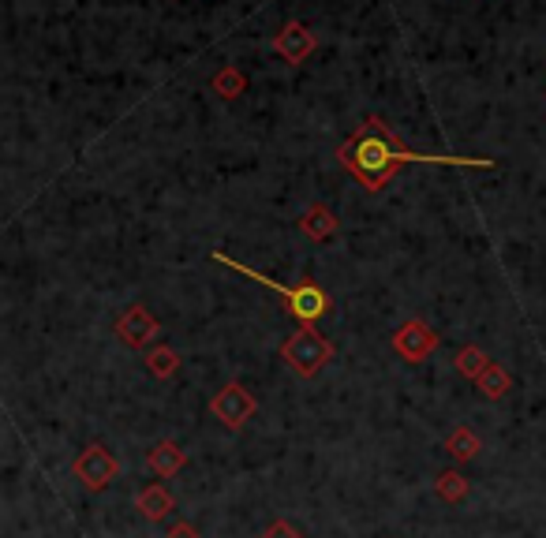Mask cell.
I'll return each instance as SVG.
<instances>
[{"mask_svg": "<svg viewBox=\"0 0 546 538\" xmlns=\"http://www.w3.org/2000/svg\"><path fill=\"white\" fill-rule=\"evenodd\" d=\"M146 464H150V471L154 475H161V479H169V475H176V471L187 464V453L176 445V441H158L154 449H150V456H146Z\"/></svg>", "mask_w": 546, "mask_h": 538, "instance_id": "obj_10", "label": "cell"}, {"mask_svg": "<svg viewBox=\"0 0 546 538\" xmlns=\"http://www.w3.org/2000/svg\"><path fill=\"white\" fill-rule=\"evenodd\" d=\"M210 411H214V419H221V426H229V430H240V426L259 411V400L247 393L240 382H229L214 400H210Z\"/></svg>", "mask_w": 546, "mask_h": 538, "instance_id": "obj_6", "label": "cell"}, {"mask_svg": "<svg viewBox=\"0 0 546 538\" xmlns=\"http://www.w3.org/2000/svg\"><path fill=\"white\" fill-rule=\"evenodd\" d=\"M146 370H150L154 378H161V382H169L176 370H180V355H176L173 348H150V352H146Z\"/></svg>", "mask_w": 546, "mask_h": 538, "instance_id": "obj_17", "label": "cell"}, {"mask_svg": "<svg viewBox=\"0 0 546 538\" xmlns=\"http://www.w3.org/2000/svg\"><path fill=\"white\" fill-rule=\"evenodd\" d=\"M468 490H472V482L464 479L460 471H442L438 479H434V494H438V501H446V505H460L464 497H468Z\"/></svg>", "mask_w": 546, "mask_h": 538, "instance_id": "obj_13", "label": "cell"}, {"mask_svg": "<svg viewBox=\"0 0 546 538\" xmlns=\"http://www.w3.org/2000/svg\"><path fill=\"white\" fill-rule=\"evenodd\" d=\"M273 49H277V57L292 64V68H300L303 60H311V53L318 49V38L311 27H303V23H285V27L273 34Z\"/></svg>", "mask_w": 546, "mask_h": 538, "instance_id": "obj_7", "label": "cell"}, {"mask_svg": "<svg viewBox=\"0 0 546 538\" xmlns=\"http://www.w3.org/2000/svg\"><path fill=\"white\" fill-rule=\"evenodd\" d=\"M479 449H483V441H479V434H475L472 426H457L446 441V453L453 456V460H460V464L479 456Z\"/></svg>", "mask_w": 546, "mask_h": 538, "instance_id": "obj_14", "label": "cell"}, {"mask_svg": "<svg viewBox=\"0 0 546 538\" xmlns=\"http://www.w3.org/2000/svg\"><path fill=\"white\" fill-rule=\"evenodd\" d=\"M135 509L143 512L150 524H161V520H169V512H173V494H169L165 486H146L143 494L135 497Z\"/></svg>", "mask_w": 546, "mask_h": 538, "instance_id": "obj_11", "label": "cell"}, {"mask_svg": "<svg viewBox=\"0 0 546 538\" xmlns=\"http://www.w3.org/2000/svg\"><path fill=\"white\" fill-rule=\"evenodd\" d=\"M72 475L83 486H87L90 494H98V490H105L109 482L120 475V460H116L101 441H94V445H87L83 453L75 456V464H72Z\"/></svg>", "mask_w": 546, "mask_h": 538, "instance_id": "obj_4", "label": "cell"}, {"mask_svg": "<svg viewBox=\"0 0 546 538\" xmlns=\"http://www.w3.org/2000/svg\"><path fill=\"white\" fill-rule=\"evenodd\" d=\"M453 363H457V370L468 378V382H479V378H483V370L490 367V355L483 352L479 344H464Z\"/></svg>", "mask_w": 546, "mask_h": 538, "instance_id": "obj_15", "label": "cell"}, {"mask_svg": "<svg viewBox=\"0 0 546 538\" xmlns=\"http://www.w3.org/2000/svg\"><path fill=\"white\" fill-rule=\"evenodd\" d=\"M438 333H434L423 318H412V322H404L397 333H393V352L401 355L404 363H423V359H431L438 352Z\"/></svg>", "mask_w": 546, "mask_h": 538, "instance_id": "obj_5", "label": "cell"}, {"mask_svg": "<svg viewBox=\"0 0 546 538\" xmlns=\"http://www.w3.org/2000/svg\"><path fill=\"white\" fill-rule=\"evenodd\" d=\"M337 161L345 165L356 184L363 191H382V187L412 161H423V165H460V169H494L490 157H460V154H423V150H408L393 131L386 128L382 116H367L356 135L348 142H341L337 150Z\"/></svg>", "mask_w": 546, "mask_h": 538, "instance_id": "obj_1", "label": "cell"}, {"mask_svg": "<svg viewBox=\"0 0 546 538\" xmlns=\"http://www.w3.org/2000/svg\"><path fill=\"white\" fill-rule=\"evenodd\" d=\"M262 538H303V535L292 524H288V520H277V524L266 527V535H262Z\"/></svg>", "mask_w": 546, "mask_h": 538, "instance_id": "obj_18", "label": "cell"}, {"mask_svg": "<svg viewBox=\"0 0 546 538\" xmlns=\"http://www.w3.org/2000/svg\"><path fill=\"white\" fill-rule=\"evenodd\" d=\"M210 90H214L221 101H236L247 90V75L236 68V64H221V68L214 71V79H210Z\"/></svg>", "mask_w": 546, "mask_h": 538, "instance_id": "obj_12", "label": "cell"}, {"mask_svg": "<svg viewBox=\"0 0 546 538\" xmlns=\"http://www.w3.org/2000/svg\"><path fill=\"white\" fill-rule=\"evenodd\" d=\"M281 359H285L288 370H296L300 378H315L318 370L333 359V344L322 337L315 326H303L281 344Z\"/></svg>", "mask_w": 546, "mask_h": 538, "instance_id": "obj_3", "label": "cell"}, {"mask_svg": "<svg viewBox=\"0 0 546 538\" xmlns=\"http://www.w3.org/2000/svg\"><path fill=\"white\" fill-rule=\"evenodd\" d=\"M300 232L307 240L315 243H330L337 232H341V221H337V213L326 206V202H315V206H307L300 217Z\"/></svg>", "mask_w": 546, "mask_h": 538, "instance_id": "obj_9", "label": "cell"}, {"mask_svg": "<svg viewBox=\"0 0 546 538\" xmlns=\"http://www.w3.org/2000/svg\"><path fill=\"white\" fill-rule=\"evenodd\" d=\"M479 389H483V397L487 400H502L509 389H513V378H509V370L498 367V363H490L487 370H483V378H479Z\"/></svg>", "mask_w": 546, "mask_h": 538, "instance_id": "obj_16", "label": "cell"}, {"mask_svg": "<svg viewBox=\"0 0 546 538\" xmlns=\"http://www.w3.org/2000/svg\"><path fill=\"white\" fill-rule=\"evenodd\" d=\"M214 262H221V266H229V269H236L240 277H251V281H259V284H266L270 292H277V296L285 299V307H288V314L300 322V326H315L322 314L330 311V296L318 288L311 277H303L300 284H281V281H270L266 273H259V269H251V266H244V262H236V258H229L225 251H214Z\"/></svg>", "mask_w": 546, "mask_h": 538, "instance_id": "obj_2", "label": "cell"}, {"mask_svg": "<svg viewBox=\"0 0 546 538\" xmlns=\"http://www.w3.org/2000/svg\"><path fill=\"white\" fill-rule=\"evenodd\" d=\"M165 538H199V531H195L191 524H184V520H180V524H173L169 531H165Z\"/></svg>", "mask_w": 546, "mask_h": 538, "instance_id": "obj_19", "label": "cell"}, {"mask_svg": "<svg viewBox=\"0 0 546 538\" xmlns=\"http://www.w3.org/2000/svg\"><path fill=\"white\" fill-rule=\"evenodd\" d=\"M158 329L161 322L146 311L143 303H131L128 311L116 318V337L124 340V344H131V348H146L150 340L158 337Z\"/></svg>", "mask_w": 546, "mask_h": 538, "instance_id": "obj_8", "label": "cell"}]
</instances>
